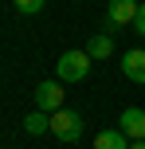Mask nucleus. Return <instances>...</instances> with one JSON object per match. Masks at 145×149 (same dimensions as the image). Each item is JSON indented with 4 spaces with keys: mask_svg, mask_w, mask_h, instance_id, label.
I'll list each match as a JSON object with an SVG mask.
<instances>
[{
    "mask_svg": "<svg viewBox=\"0 0 145 149\" xmlns=\"http://www.w3.org/2000/svg\"><path fill=\"white\" fill-rule=\"evenodd\" d=\"M12 4H16V8H20V12H24V16H35V12H39V8H43V4H47V0H12Z\"/></svg>",
    "mask_w": 145,
    "mask_h": 149,
    "instance_id": "10",
    "label": "nucleus"
},
{
    "mask_svg": "<svg viewBox=\"0 0 145 149\" xmlns=\"http://www.w3.org/2000/svg\"><path fill=\"white\" fill-rule=\"evenodd\" d=\"M133 141L122 134V130H102L98 137H94V149H130Z\"/></svg>",
    "mask_w": 145,
    "mask_h": 149,
    "instance_id": "8",
    "label": "nucleus"
},
{
    "mask_svg": "<svg viewBox=\"0 0 145 149\" xmlns=\"http://www.w3.org/2000/svg\"><path fill=\"white\" fill-rule=\"evenodd\" d=\"M83 51L90 55V59H110V55H114V36H110V31H98V36H90V43H86Z\"/></svg>",
    "mask_w": 145,
    "mask_h": 149,
    "instance_id": "7",
    "label": "nucleus"
},
{
    "mask_svg": "<svg viewBox=\"0 0 145 149\" xmlns=\"http://www.w3.org/2000/svg\"><path fill=\"white\" fill-rule=\"evenodd\" d=\"M122 74L137 86H145V47H133V51L122 55Z\"/></svg>",
    "mask_w": 145,
    "mask_h": 149,
    "instance_id": "5",
    "label": "nucleus"
},
{
    "mask_svg": "<svg viewBox=\"0 0 145 149\" xmlns=\"http://www.w3.org/2000/svg\"><path fill=\"white\" fill-rule=\"evenodd\" d=\"M133 31L145 39V0H141V8H137V20H133Z\"/></svg>",
    "mask_w": 145,
    "mask_h": 149,
    "instance_id": "11",
    "label": "nucleus"
},
{
    "mask_svg": "<svg viewBox=\"0 0 145 149\" xmlns=\"http://www.w3.org/2000/svg\"><path fill=\"white\" fill-rule=\"evenodd\" d=\"M118 130H122L130 141H145V110L141 106H126L122 118H118Z\"/></svg>",
    "mask_w": 145,
    "mask_h": 149,
    "instance_id": "4",
    "label": "nucleus"
},
{
    "mask_svg": "<svg viewBox=\"0 0 145 149\" xmlns=\"http://www.w3.org/2000/svg\"><path fill=\"white\" fill-rule=\"evenodd\" d=\"M24 130H28L31 137H39V134H51V114H43V110H31L28 118H24Z\"/></svg>",
    "mask_w": 145,
    "mask_h": 149,
    "instance_id": "9",
    "label": "nucleus"
},
{
    "mask_svg": "<svg viewBox=\"0 0 145 149\" xmlns=\"http://www.w3.org/2000/svg\"><path fill=\"white\" fill-rule=\"evenodd\" d=\"M63 79H47V82H39L35 86V110H43V114H55V110H63Z\"/></svg>",
    "mask_w": 145,
    "mask_h": 149,
    "instance_id": "3",
    "label": "nucleus"
},
{
    "mask_svg": "<svg viewBox=\"0 0 145 149\" xmlns=\"http://www.w3.org/2000/svg\"><path fill=\"white\" fill-rule=\"evenodd\" d=\"M51 134L59 137V141H78L83 137V114H75V110H55L51 114Z\"/></svg>",
    "mask_w": 145,
    "mask_h": 149,
    "instance_id": "2",
    "label": "nucleus"
},
{
    "mask_svg": "<svg viewBox=\"0 0 145 149\" xmlns=\"http://www.w3.org/2000/svg\"><path fill=\"white\" fill-rule=\"evenodd\" d=\"M55 74H59L63 82H83L86 74H90V55L86 51H63L59 63H55Z\"/></svg>",
    "mask_w": 145,
    "mask_h": 149,
    "instance_id": "1",
    "label": "nucleus"
},
{
    "mask_svg": "<svg viewBox=\"0 0 145 149\" xmlns=\"http://www.w3.org/2000/svg\"><path fill=\"white\" fill-rule=\"evenodd\" d=\"M130 149H145V141H133V145H130Z\"/></svg>",
    "mask_w": 145,
    "mask_h": 149,
    "instance_id": "12",
    "label": "nucleus"
},
{
    "mask_svg": "<svg viewBox=\"0 0 145 149\" xmlns=\"http://www.w3.org/2000/svg\"><path fill=\"white\" fill-rule=\"evenodd\" d=\"M137 0H110L106 4V16H110V24H114V28H126V24H133L137 20Z\"/></svg>",
    "mask_w": 145,
    "mask_h": 149,
    "instance_id": "6",
    "label": "nucleus"
}]
</instances>
